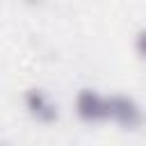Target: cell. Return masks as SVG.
<instances>
[{
	"label": "cell",
	"mask_w": 146,
	"mask_h": 146,
	"mask_svg": "<svg viewBox=\"0 0 146 146\" xmlns=\"http://www.w3.org/2000/svg\"><path fill=\"white\" fill-rule=\"evenodd\" d=\"M107 121L121 130H139L146 121V110L135 96L123 94V91H114V94H110Z\"/></svg>",
	"instance_id": "1"
},
{
	"label": "cell",
	"mask_w": 146,
	"mask_h": 146,
	"mask_svg": "<svg viewBox=\"0 0 146 146\" xmlns=\"http://www.w3.org/2000/svg\"><path fill=\"white\" fill-rule=\"evenodd\" d=\"M73 114L82 121V123H103L107 121V112H110V94H103L96 87H80L73 96Z\"/></svg>",
	"instance_id": "2"
},
{
	"label": "cell",
	"mask_w": 146,
	"mask_h": 146,
	"mask_svg": "<svg viewBox=\"0 0 146 146\" xmlns=\"http://www.w3.org/2000/svg\"><path fill=\"white\" fill-rule=\"evenodd\" d=\"M21 103H23L25 114L41 125H50L59 119V103L43 87H27L23 91Z\"/></svg>",
	"instance_id": "3"
},
{
	"label": "cell",
	"mask_w": 146,
	"mask_h": 146,
	"mask_svg": "<svg viewBox=\"0 0 146 146\" xmlns=\"http://www.w3.org/2000/svg\"><path fill=\"white\" fill-rule=\"evenodd\" d=\"M132 48H135V55L146 62V25H141L135 34H132Z\"/></svg>",
	"instance_id": "4"
},
{
	"label": "cell",
	"mask_w": 146,
	"mask_h": 146,
	"mask_svg": "<svg viewBox=\"0 0 146 146\" xmlns=\"http://www.w3.org/2000/svg\"><path fill=\"white\" fill-rule=\"evenodd\" d=\"M0 146H14V144H9V141H2V144H0Z\"/></svg>",
	"instance_id": "5"
}]
</instances>
